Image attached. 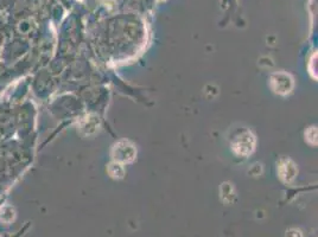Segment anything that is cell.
<instances>
[{
    "mask_svg": "<svg viewBox=\"0 0 318 237\" xmlns=\"http://www.w3.org/2000/svg\"><path fill=\"white\" fill-rule=\"evenodd\" d=\"M271 85L276 93L286 94L290 93L291 89H292L293 82L292 79H291L288 75L280 72V74H274L273 76H272Z\"/></svg>",
    "mask_w": 318,
    "mask_h": 237,
    "instance_id": "2",
    "label": "cell"
},
{
    "mask_svg": "<svg viewBox=\"0 0 318 237\" xmlns=\"http://www.w3.org/2000/svg\"><path fill=\"white\" fill-rule=\"evenodd\" d=\"M134 155H136V150H134V146L132 144H129L128 141H120L119 144L115 145L114 147V158L115 160L121 161V163H128V161H132L134 159Z\"/></svg>",
    "mask_w": 318,
    "mask_h": 237,
    "instance_id": "1",
    "label": "cell"
}]
</instances>
